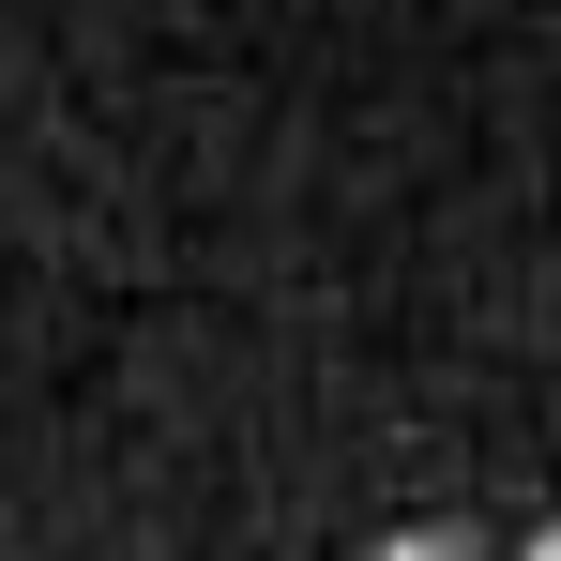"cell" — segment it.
<instances>
[{
	"label": "cell",
	"mask_w": 561,
	"mask_h": 561,
	"mask_svg": "<svg viewBox=\"0 0 561 561\" xmlns=\"http://www.w3.org/2000/svg\"><path fill=\"white\" fill-rule=\"evenodd\" d=\"M394 561H485L470 531H394Z\"/></svg>",
	"instance_id": "1"
},
{
	"label": "cell",
	"mask_w": 561,
	"mask_h": 561,
	"mask_svg": "<svg viewBox=\"0 0 561 561\" xmlns=\"http://www.w3.org/2000/svg\"><path fill=\"white\" fill-rule=\"evenodd\" d=\"M531 561H561V531H547V547H531Z\"/></svg>",
	"instance_id": "2"
}]
</instances>
